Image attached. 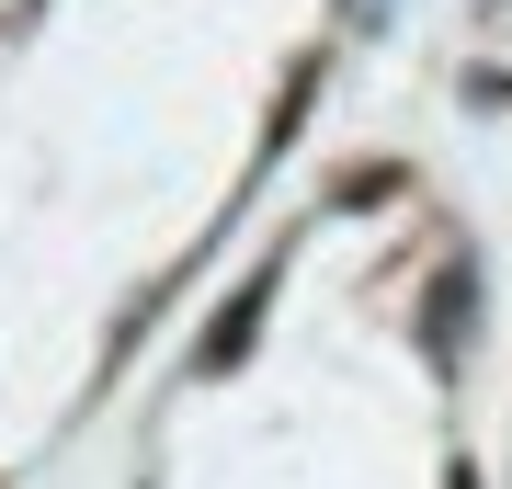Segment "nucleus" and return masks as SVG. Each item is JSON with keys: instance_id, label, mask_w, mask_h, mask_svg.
<instances>
[{"instance_id": "nucleus-1", "label": "nucleus", "mask_w": 512, "mask_h": 489, "mask_svg": "<svg viewBox=\"0 0 512 489\" xmlns=\"http://www.w3.org/2000/svg\"><path fill=\"white\" fill-rule=\"evenodd\" d=\"M467 296H478V285H467V262H444V273H433V296H421V342H433V364H456V353H467Z\"/></svg>"}, {"instance_id": "nucleus-2", "label": "nucleus", "mask_w": 512, "mask_h": 489, "mask_svg": "<svg viewBox=\"0 0 512 489\" xmlns=\"http://www.w3.org/2000/svg\"><path fill=\"white\" fill-rule=\"evenodd\" d=\"M262 296H274V273H251V285H239V308H228L217 330H205V364H239V353H251V319H262Z\"/></svg>"}, {"instance_id": "nucleus-3", "label": "nucleus", "mask_w": 512, "mask_h": 489, "mask_svg": "<svg viewBox=\"0 0 512 489\" xmlns=\"http://www.w3.org/2000/svg\"><path fill=\"white\" fill-rule=\"evenodd\" d=\"M444 489H478V467H456V478H444Z\"/></svg>"}]
</instances>
